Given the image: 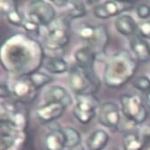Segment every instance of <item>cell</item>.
Listing matches in <instances>:
<instances>
[{
  "mask_svg": "<svg viewBox=\"0 0 150 150\" xmlns=\"http://www.w3.org/2000/svg\"><path fill=\"white\" fill-rule=\"evenodd\" d=\"M69 3L70 2L68 1H53V4L55 6H58V7H64V6H69Z\"/></svg>",
  "mask_w": 150,
  "mask_h": 150,
  "instance_id": "obj_34",
  "label": "cell"
},
{
  "mask_svg": "<svg viewBox=\"0 0 150 150\" xmlns=\"http://www.w3.org/2000/svg\"><path fill=\"white\" fill-rule=\"evenodd\" d=\"M24 16L19 12L17 9L13 10L7 15V20L10 23L15 25V26H22L23 20H24Z\"/></svg>",
  "mask_w": 150,
  "mask_h": 150,
  "instance_id": "obj_28",
  "label": "cell"
},
{
  "mask_svg": "<svg viewBox=\"0 0 150 150\" xmlns=\"http://www.w3.org/2000/svg\"><path fill=\"white\" fill-rule=\"evenodd\" d=\"M121 105L123 115L129 122L136 125H140L146 122L148 112L139 96L124 94L121 97Z\"/></svg>",
  "mask_w": 150,
  "mask_h": 150,
  "instance_id": "obj_4",
  "label": "cell"
},
{
  "mask_svg": "<svg viewBox=\"0 0 150 150\" xmlns=\"http://www.w3.org/2000/svg\"><path fill=\"white\" fill-rule=\"evenodd\" d=\"M70 42V35L67 30V25L65 21L62 20V23H56L54 27L50 28L45 38V47L53 52L63 51L64 47H66Z\"/></svg>",
  "mask_w": 150,
  "mask_h": 150,
  "instance_id": "obj_6",
  "label": "cell"
},
{
  "mask_svg": "<svg viewBox=\"0 0 150 150\" xmlns=\"http://www.w3.org/2000/svg\"><path fill=\"white\" fill-rule=\"evenodd\" d=\"M63 132L65 137V148L68 150L73 149L80 145L81 137L77 129H75L72 127H66L63 129Z\"/></svg>",
  "mask_w": 150,
  "mask_h": 150,
  "instance_id": "obj_22",
  "label": "cell"
},
{
  "mask_svg": "<svg viewBox=\"0 0 150 150\" xmlns=\"http://www.w3.org/2000/svg\"><path fill=\"white\" fill-rule=\"evenodd\" d=\"M9 126L16 131L23 132L28 126V115L24 110L15 109L13 112H9L7 118Z\"/></svg>",
  "mask_w": 150,
  "mask_h": 150,
  "instance_id": "obj_20",
  "label": "cell"
},
{
  "mask_svg": "<svg viewBox=\"0 0 150 150\" xmlns=\"http://www.w3.org/2000/svg\"><path fill=\"white\" fill-rule=\"evenodd\" d=\"M77 103L73 108V115L81 123L88 124L96 116V109L99 105L98 98L93 94L75 96Z\"/></svg>",
  "mask_w": 150,
  "mask_h": 150,
  "instance_id": "obj_5",
  "label": "cell"
},
{
  "mask_svg": "<svg viewBox=\"0 0 150 150\" xmlns=\"http://www.w3.org/2000/svg\"><path fill=\"white\" fill-rule=\"evenodd\" d=\"M29 19L40 26H49L55 19V10L46 1H31L28 8Z\"/></svg>",
  "mask_w": 150,
  "mask_h": 150,
  "instance_id": "obj_7",
  "label": "cell"
},
{
  "mask_svg": "<svg viewBox=\"0 0 150 150\" xmlns=\"http://www.w3.org/2000/svg\"><path fill=\"white\" fill-rule=\"evenodd\" d=\"M70 6L71 8L69 10L68 18L69 19H75V18H81L85 16L86 14V8L85 5L82 2H70Z\"/></svg>",
  "mask_w": 150,
  "mask_h": 150,
  "instance_id": "obj_25",
  "label": "cell"
},
{
  "mask_svg": "<svg viewBox=\"0 0 150 150\" xmlns=\"http://www.w3.org/2000/svg\"><path fill=\"white\" fill-rule=\"evenodd\" d=\"M137 14L140 19H147L150 17V6L146 4H141L137 7Z\"/></svg>",
  "mask_w": 150,
  "mask_h": 150,
  "instance_id": "obj_32",
  "label": "cell"
},
{
  "mask_svg": "<svg viewBox=\"0 0 150 150\" xmlns=\"http://www.w3.org/2000/svg\"><path fill=\"white\" fill-rule=\"evenodd\" d=\"M132 85L139 91L148 94L150 92V80L146 76H139L133 80Z\"/></svg>",
  "mask_w": 150,
  "mask_h": 150,
  "instance_id": "obj_26",
  "label": "cell"
},
{
  "mask_svg": "<svg viewBox=\"0 0 150 150\" xmlns=\"http://www.w3.org/2000/svg\"><path fill=\"white\" fill-rule=\"evenodd\" d=\"M129 47L138 62L146 63L150 60V46L139 35H134L129 40Z\"/></svg>",
  "mask_w": 150,
  "mask_h": 150,
  "instance_id": "obj_13",
  "label": "cell"
},
{
  "mask_svg": "<svg viewBox=\"0 0 150 150\" xmlns=\"http://www.w3.org/2000/svg\"><path fill=\"white\" fill-rule=\"evenodd\" d=\"M26 76L37 90H39L42 87L49 84L53 81V77L50 76V75L38 71L29 75H26Z\"/></svg>",
  "mask_w": 150,
  "mask_h": 150,
  "instance_id": "obj_23",
  "label": "cell"
},
{
  "mask_svg": "<svg viewBox=\"0 0 150 150\" xmlns=\"http://www.w3.org/2000/svg\"><path fill=\"white\" fill-rule=\"evenodd\" d=\"M44 145L47 150H64L65 148V137L63 129H52L45 137Z\"/></svg>",
  "mask_w": 150,
  "mask_h": 150,
  "instance_id": "obj_15",
  "label": "cell"
},
{
  "mask_svg": "<svg viewBox=\"0 0 150 150\" xmlns=\"http://www.w3.org/2000/svg\"><path fill=\"white\" fill-rule=\"evenodd\" d=\"M46 102H57L64 105L66 108L72 104V98L69 92L61 86H52L48 88L44 96Z\"/></svg>",
  "mask_w": 150,
  "mask_h": 150,
  "instance_id": "obj_14",
  "label": "cell"
},
{
  "mask_svg": "<svg viewBox=\"0 0 150 150\" xmlns=\"http://www.w3.org/2000/svg\"><path fill=\"white\" fill-rule=\"evenodd\" d=\"M69 86L76 95L95 94L100 88V81L97 73H90L77 64L69 72Z\"/></svg>",
  "mask_w": 150,
  "mask_h": 150,
  "instance_id": "obj_3",
  "label": "cell"
},
{
  "mask_svg": "<svg viewBox=\"0 0 150 150\" xmlns=\"http://www.w3.org/2000/svg\"><path fill=\"white\" fill-rule=\"evenodd\" d=\"M42 66L47 71L54 74L64 73L69 70L67 62L60 55H45L42 62Z\"/></svg>",
  "mask_w": 150,
  "mask_h": 150,
  "instance_id": "obj_17",
  "label": "cell"
},
{
  "mask_svg": "<svg viewBox=\"0 0 150 150\" xmlns=\"http://www.w3.org/2000/svg\"><path fill=\"white\" fill-rule=\"evenodd\" d=\"M146 104H147V106L150 108V92L146 94Z\"/></svg>",
  "mask_w": 150,
  "mask_h": 150,
  "instance_id": "obj_35",
  "label": "cell"
},
{
  "mask_svg": "<svg viewBox=\"0 0 150 150\" xmlns=\"http://www.w3.org/2000/svg\"><path fill=\"white\" fill-rule=\"evenodd\" d=\"M133 6L134 3L129 1H105L94 6L93 13L99 19H108L130 10Z\"/></svg>",
  "mask_w": 150,
  "mask_h": 150,
  "instance_id": "obj_8",
  "label": "cell"
},
{
  "mask_svg": "<svg viewBox=\"0 0 150 150\" xmlns=\"http://www.w3.org/2000/svg\"><path fill=\"white\" fill-rule=\"evenodd\" d=\"M22 27L26 31L30 32V34H33V35H36V36L40 35V25H39L38 23H36L35 22L31 21L30 19H29V18H24Z\"/></svg>",
  "mask_w": 150,
  "mask_h": 150,
  "instance_id": "obj_27",
  "label": "cell"
},
{
  "mask_svg": "<svg viewBox=\"0 0 150 150\" xmlns=\"http://www.w3.org/2000/svg\"><path fill=\"white\" fill-rule=\"evenodd\" d=\"M124 150H143V141L141 136L136 132H128L122 139Z\"/></svg>",
  "mask_w": 150,
  "mask_h": 150,
  "instance_id": "obj_21",
  "label": "cell"
},
{
  "mask_svg": "<svg viewBox=\"0 0 150 150\" xmlns=\"http://www.w3.org/2000/svg\"><path fill=\"white\" fill-rule=\"evenodd\" d=\"M109 141V135L104 129H96L87 139L88 150H103Z\"/></svg>",
  "mask_w": 150,
  "mask_h": 150,
  "instance_id": "obj_19",
  "label": "cell"
},
{
  "mask_svg": "<svg viewBox=\"0 0 150 150\" xmlns=\"http://www.w3.org/2000/svg\"><path fill=\"white\" fill-rule=\"evenodd\" d=\"M120 110L118 105L114 102L103 104L98 112V121L103 126L112 129H117L120 124Z\"/></svg>",
  "mask_w": 150,
  "mask_h": 150,
  "instance_id": "obj_9",
  "label": "cell"
},
{
  "mask_svg": "<svg viewBox=\"0 0 150 150\" xmlns=\"http://www.w3.org/2000/svg\"><path fill=\"white\" fill-rule=\"evenodd\" d=\"M96 56H97L96 53L89 47H81L74 53L76 64L90 73H96L95 71Z\"/></svg>",
  "mask_w": 150,
  "mask_h": 150,
  "instance_id": "obj_12",
  "label": "cell"
},
{
  "mask_svg": "<svg viewBox=\"0 0 150 150\" xmlns=\"http://www.w3.org/2000/svg\"><path fill=\"white\" fill-rule=\"evenodd\" d=\"M38 90L30 83L27 76L15 81L13 86V93L15 98L23 102H30L38 96Z\"/></svg>",
  "mask_w": 150,
  "mask_h": 150,
  "instance_id": "obj_11",
  "label": "cell"
},
{
  "mask_svg": "<svg viewBox=\"0 0 150 150\" xmlns=\"http://www.w3.org/2000/svg\"><path fill=\"white\" fill-rule=\"evenodd\" d=\"M69 150H84L82 148H73V149H69Z\"/></svg>",
  "mask_w": 150,
  "mask_h": 150,
  "instance_id": "obj_36",
  "label": "cell"
},
{
  "mask_svg": "<svg viewBox=\"0 0 150 150\" xmlns=\"http://www.w3.org/2000/svg\"><path fill=\"white\" fill-rule=\"evenodd\" d=\"M139 135L143 141V150H150V125L143 127Z\"/></svg>",
  "mask_w": 150,
  "mask_h": 150,
  "instance_id": "obj_31",
  "label": "cell"
},
{
  "mask_svg": "<svg viewBox=\"0 0 150 150\" xmlns=\"http://www.w3.org/2000/svg\"><path fill=\"white\" fill-rule=\"evenodd\" d=\"M12 95V92L6 85L0 84V98H9Z\"/></svg>",
  "mask_w": 150,
  "mask_h": 150,
  "instance_id": "obj_33",
  "label": "cell"
},
{
  "mask_svg": "<svg viewBox=\"0 0 150 150\" xmlns=\"http://www.w3.org/2000/svg\"><path fill=\"white\" fill-rule=\"evenodd\" d=\"M66 107L61 103L46 102L44 105L38 107L36 115L40 122L49 123L60 118L65 111Z\"/></svg>",
  "mask_w": 150,
  "mask_h": 150,
  "instance_id": "obj_10",
  "label": "cell"
},
{
  "mask_svg": "<svg viewBox=\"0 0 150 150\" xmlns=\"http://www.w3.org/2000/svg\"><path fill=\"white\" fill-rule=\"evenodd\" d=\"M0 51V62L6 71L23 72L29 75L37 71L41 65L45 57L40 44L24 35L13 36L7 40Z\"/></svg>",
  "mask_w": 150,
  "mask_h": 150,
  "instance_id": "obj_1",
  "label": "cell"
},
{
  "mask_svg": "<svg viewBox=\"0 0 150 150\" xmlns=\"http://www.w3.org/2000/svg\"><path fill=\"white\" fill-rule=\"evenodd\" d=\"M14 1H0V15H8L11 12L17 9Z\"/></svg>",
  "mask_w": 150,
  "mask_h": 150,
  "instance_id": "obj_29",
  "label": "cell"
},
{
  "mask_svg": "<svg viewBox=\"0 0 150 150\" xmlns=\"http://www.w3.org/2000/svg\"><path fill=\"white\" fill-rule=\"evenodd\" d=\"M108 43V33L106 28L103 25L96 26L95 34H94L92 40L88 43V46L96 54H98L105 51V47Z\"/></svg>",
  "mask_w": 150,
  "mask_h": 150,
  "instance_id": "obj_18",
  "label": "cell"
},
{
  "mask_svg": "<svg viewBox=\"0 0 150 150\" xmlns=\"http://www.w3.org/2000/svg\"><path fill=\"white\" fill-rule=\"evenodd\" d=\"M95 30H96V26L89 25L88 23H83L77 28L76 32L81 39H82L87 43H88L92 40L94 34H95Z\"/></svg>",
  "mask_w": 150,
  "mask_h": 150,
  "instance_id": "obj_24",
  "label": "cell"
},
{
  "mask_svg": "<svg viewBox=\"0 0 150 150\" xmlns=\"http://www.w3.org/2000/svg\"><path fill=\"white\" fill-rule=\"evenodd\" d=\"M116 30L125 37L134 36L138 31V24L130 15H119L115 22Z\"/></svg>",
  "mask_w": 150,
  "mask_h": 150,
  "instance_id": "obj_16",
  "label": "cell"
},
{
  "mask_svg": "<svg viewBox=\"0 0 150 150\" xmlns=\"http://www.w3.org/2000/svg\"><path fill=\"white\" fill-rule=\"evenodd\" d=\"M139 62L128 51L122 50L112 54L108 59L105 71L104 81L110 88H121L127 84L138 70Z\"/></svg>",
  "mask_w": 150,
  "mask_h": 150,
  "instance_id": "obj_2",
  "label": "cell"
},
{
  "mask_svg": "<svg viewBox=\"0 0 150 150\" xmlns=\"http://www.w3.org/2000/svg\"><path fill=\"white\" fill-rule=\"evenodd\" d=\"M138 34L142 39L150 40V21H145L138 24Z\"/></svg>",
  "mask_w": 150,
  "mask_h": 150,
  "instance_id": "obj_30",
  "label": "cell"
}]
</instances>
